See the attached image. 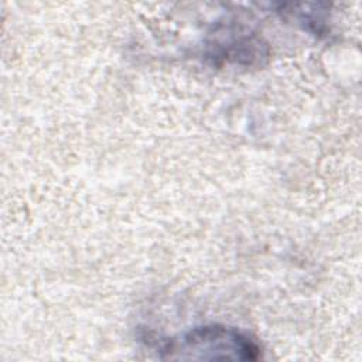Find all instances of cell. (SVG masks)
<instances>
[{
	"label": "cell",
	"mask_w": 362,
	"mask_h": 362,
	"mask_svg": "<svg viewBox=\"0 0 362 362\" xmlns=\"http://www.w3.org/2000/svg\"><path fill=\"white\" fill-rule=\"evenodd\" d=\"M259 345L246 334L228 327H198L171 339L164 352L178 359H256Z\"/></svg>",
	"instance_id": "1"
}]
</instances>
